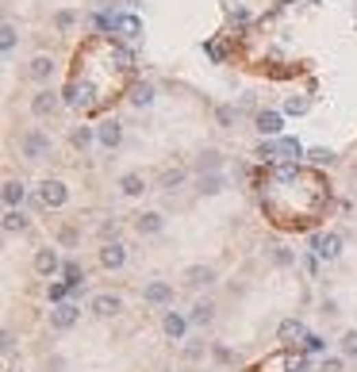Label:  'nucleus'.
<instances>
[{
  "mask_svg": "<svg viewBox=\"0 0 357 372\" xmlns=\"http://www.w3.org/2000/svg\"><path fill=\"white\" fill-rule=\"evenodd\" d=\"M20 157L23 161H31V165L50 161V157H54V138H50L42 127H27L20 135Z\"/></svg>",
  "mask_w": 357,
  "mask_h": 372,
  "instance_id": "nucleus-1",
  "label": "nucleus"
},
{
  "mask_svg": "<svg viewBox=\"0 0 357 372\" xmlns=\"http://www.w3.org/2000/svg\"><path fill=\"white\" fill-rule=\"evenodd\" d=\"M35 204L42 211H58V207L69 204V185L58 181V176H42L39 185H35Z\"/></svg>",
  "mask_w": 357,
  "mask_h": 372,
  "instance_id": "nucleus-2",
  "label": "nucleus"
},
{
  "mask_svg": "<svg viewBox=\"0 0 357 372\" xmlns=\"http://www.w3.org/2000/svg\"><path fill=\"white\" fill-rule=\"evenodd\" d=\"M181 284L193 288V292H204V288H215V284H219V273H215V265L196 261V265H188V269L181 273Z\"/></svg>",
  "mask_w": 357,
  "mask_h": 372,
  "instance_id": "nucleus-3",
  "label": "nucleus"
},
{
  "mask_svg": "<svg viewBox=\"0 0 357 372\" xmlns=\"http://www.w3.org/2000/svg\"><path fill=\"white\" fill-rule=\"evenodd\" d=\"M97 146L108 150V154L123 146V119H116V116L100 119V123H97Z\"/></svg>",
  "mask_w": 357,
  "mask_h": 372,
  "instance_id": "nucleus-4",
  "label": "nucleus"
},
{
  "mask_svg": "<svg viewBox=\"0 0 357 372\" xmlns=\"http://www.w3.org/2000/svg\"><path fill=\"white\" fill-rule=\"evenodd\" d=\"M311 254L319 261H338L342 257V235L338 230H319V235H311Z\"/></svg>",
  "mask_w": 357,
  "mask_h": 372,
  "instance_id": "nucleus-5",
  "label": "nucleus"
},
{
  "mask_svg": "<svg viewBox=\"0 0 357 372\" xmlns=\"http://www.w3.org/2000/svg\"><path fill=\"white\" fill-rule=\"evenodd\" d=\"M31 269L42 276V280H54L62 273V257H58V245H39L35 257H31Z\"/></svg>",
  "mask_w": 357,
  "mask_h": 372,
  "instance_id": "nucleus-6",
  "label": "nucleus"
},
{
  "mask_svg": "<svg viewBox=\"0 0 357 372\" xmlns=\"http://www.w3.org/2000/svg\"><path fill=\"white\" fill-rule=\"evenodd\" d=\"M116 188H119V196L138 200V196H146V192H150V176H146L143 169H127V173L116 176Z\"/></svg>",
  "mask_w": 357,
  "mask_h": 372,
  "instance_id": "nucleus-7",
  "label": "nucleus"
},
{
  "mask_svg": "<svg viewBox=\"0 0 357 372\" xmlns=\"http://www.w3.org/2000/svg\"><path fill=\"white\" fill-rule=\"evenodd\" d=\"M62 104H66V100H62V92H54V88H39V92H35V96H31V116L35 119H50V116H58V108Z\"/></svg>",
  "mask_w": 357,
  "mask_h": 372,
  "instance_id": "nucleus-8",
  "label": "nucleus"
},
{
  "mask_svg": "<svg viewBox=\"0 0 357 372\" xmlns=\"http://www.w3.org/2000/svg\"><path fill=\"white\" fill-rule=\"evenodd\" d=\"M131 226H135L138 238H158V235L165 230V215L158 211V207H146V211L131 215Z\"/></svg>",
  "mask_w": 357,
  "mask_h": 372,
  "instance_id": "nucleus-9",
  "label": "nucleus"
},
{
  "mask_svg": "<svg viewBox=\"0 0 357 372\" xmlns=\"http://www.w3.org/2000/svg\"><path fill=\"white\" fill-rule=\"evenodd\" d=\"M254 131L261 138H280L284 135V111H273V108H261L254 116Z\"/></svg>",
  "mask_w": 357,
  "mask_h": 372,
  "instance_id": "nucleus-10",
  "label": "nucleus"
},
{
  "mask_svg": "<svg viewBox=\"0 0 357 372\" xmlns=\"http://www.w3.org/2000/svg\"><path fill=\"white\" fill-rule=\"evenodd\" d=\"M81 323V307L77 304H54V311H50V330H73V326Z\"/></svg>",
  "mask_w": 357,
  "mask_h": 372,
  "instance_id": "nucleus-11",
  "label": "nucleus"
},
{
  "mask_svg": "<svg viewBox=\"0 0 357 372\" xmlns=\"http://www.w3.org/2000/svg\"><path fill=\"white\" fill-rule=\"evenodd\" d=\"M88 311L97 315V319H116V315L123 311V300H119L116 292H97L88 300Z\"/></svg>",
  "mask_w": 357,
  "mask_h": 372,
  "instance_id": "nucleus-12",
  "label": "nucleus"
},
{
  "mask_svg": "<svg viewBox=\"0 0 357 372\" xmlns=\"http://www.w3.org/2000/svg\"><path fill=\"white\" fill-rule=\"evenodd\" d=\"M173 284L169 280H150V284L143 288V304L150 307H173Z\"/></svg>",
  "mask_w": 357,
  "mask_h": 372,
  "instance_id": "nucleus-13",
  "label": "nucleus"
},
{
  "mask_svg": "<svg viewBox=\"0 0 357 372\" xmlns=\"http://www.w3.org/2000/svg\"><path fill=\"white\" fill-rule=\"evenodd\" d=\"M184 185H188V169L184 165H165L162 173H158V181H154L158 192H181Z\"/></svg>",
  "mask_w": 357,
  "mask_h": 372,
  "instance_id": "nucleus-14",
  "label": "nucleus"
},
{
  "mask_svg": "<svg viewBox=\"0 0 357 372\" xmlns=\"http://www.w3.org/2000/svg\"><path fill=\"white\" fill-rule=\"evenodd\" d=\"M227 192V173H196V196L212 200V196H223Z\"/></svg>",
  "mask_w": 357,
  "mask_h": 372,
  "instance_id": "nucleus-15",
  "label": "nucleus"
},
{
  "mask_svg": "<svg viewBox=\"0 0 357 372\" xmlns=\"http://www.w3.org/2000/svg\"><path fill=\"white\" fill-rule=\"evenodd\" d=\"M97 261H100V269H123L127 265V245L123 242H100V254H97Z\"/></svg>",
  "mask_w": 357,
  "mask_h": 372,
  "instance_id": "nucleus-16",
  "label": "nucleus"
},
{
  "mask_svg": "<svg viewBox=\"0 0 357 372\" xmlns=\"http://www.w3.org/2000/svg\"><path fill=\"white\" fill-rule=\"evenodd\" d=\"M62 100H66L69 108L85 111L88 104H93V85H88V81H69V85H66V92H62Z\"/></svg>",
  "mask_w": 357,
  "mask_h": 372,
  "instance_id": "nucleus-17",
  "label": "nucleus"
},
{
  "mask_svg": "<svg viewBox=\"0 0 357 372\" xmlns=\"http://www.w3.org/2000/svg\"><path fill=\"white\" fill-rule=\"evenodd\" d=\"M188 315H181V311H165L162 315V330H165V338H173V342H184V334H188Z\"/></svg>",
  "mask_w": 357,
  "mask_h": 372,
  "instance_id": "nucleus-18",
  "label": "nucleus"
},
{
  "mask_svg": "<svg viewBox=\"0 0 357 372\" xmlns=\"http://www.w3.org/2000/svg\"><path fill=\"white\" fill-rule=\"evenodd\" d=\"M0 200H4V207H23V200H27V185L16 181V176H4V185H0Z\"/></svg>",
  "mask_w": 357,
  "mask_h": 372,
  "instance_id": "nucleus-19",
  "label": "nucleus"
},
{
  "mask_svg": "<svg viewBox=\"0 0 357 372\" xmlns=\"http://www.w3.org/2000/svg\"><path fill=\"white\" fill-rule=\"evenodd\" d=\"M27 226H31V219L23 207H4V219H0V230L4 235H23Z\"/></svg>",
  "mask_w": 357,
  "mask_h": 372,
  "instance_id": "nucleus-20",
  "label": "nucleus"
},
{
  "mask_svg": "<svg viewBox=\"0 0 357 372\" xmlns=\"http://www.w3.org/2000/svg\"><path fill=\"white\" fill-rule=\"evenodd\" d=\"M193 169H196V173H219V169H223V150L200 146V154H196Z\"/></svg>",
  "mask_w": 357,
  "mask_h": 372,
  "instance_id": "nucleus-21",
  "label": "nucleus"
},
{
  "mask_svg": "<svg viewBox=\"0 0 357 372\" xmlns=\"http://www.w3.org/2000/svg\"><path fill=\"white\" fill-rule=\"evenodd\" d=\"M304 338H308V326L299 323V319H280V326H277V342L280 345L304 342Z\"/></svg>",
  "mask_w": 357,
  "mask_h": 372,
  "instance_id": "nucleus-22",
  "label": "nucleus"
},
{
  "mask_svg": "<svg viewBox=\"0 0 357 372\" xmlns=\"http://www.w3.org/2000/svg\"><path fill=\"white\" fill-rule=\"evenodd\" d=\"M54 58H50V54H35V58H31V66H27V77L31 81H39V85H47L50 77H54Z\"/></svg>",
  "mask_w": 357,
  "mask_h": 372,
  "instance_id": "nucleus-23",
  "label": "nucleus"
},
{
  "mask_svg": "<svg viewBox=\"0 0 357 372\" xmlns=\"http://www.w3.org/2000/svg\"><path fill=\"white\" fill-rule=\"evenodd\" d=\"M127 100H131V108H150V104L158 100V88L150 85V81H138V85L131 88V96H127Z\"/></svg>",
  "mask_w": 357,
  "mask_h": 372,
  "instance_id": "nucleus-24",
  "label": "nucleus"
},
{
  "mask_svg": "<svg viewBox=\"0 0 357 372\" xmlns=\"http://www.w3.org/2000/svg\"><path fill=\"white\" fill-rule=\"evenodd\" d=\"M188 323L193 326H212L215 323V304L212 300H196L193 311H188Z\"/></svg>",
  "mask_w": 357,
  "mask_h": 372,
  "instance_id": "nucleus-25",
  "label": "nucleus"
},
{
  "mask_svg": "<svg viewBox=\"0 0 357 372\" xmlns=\"http://www.w3.org/2000/svg\"><path fill=\"white\" fill-rule=\"evenodd\" d=\"M93 142H97V127H88V123H77V127L69 131V146L81 150V154H85Z\"/></svg>",
  "mask_w": 357,
  "mask_h": 372,
  "instance_id": "nucleus-26",
  "label": "nucleus"
},
{
  "mask_svg": "<svg viewBox=\"0 0 357 372\" xmlns=\"http://www.w3.org/2000/svg\"><path fill=\"white\" fill-rule=\"evenodd\" d=\"M308 161H311L315 169H330V165L338 161V154H334V150H327V146H311V150H308Z\"/></svg>",
  "mask_w": 357,
  "mask_h": 372,
  "instance_id": "nucleus-27",
  "label": "nucleus"
},
{
  "mask_svg": "<svg viewBox=\"0 0 357 372\" xmlns=\"http://www.w3.org/2000/svg\"><path fill=\"white\" fill-rule=\"evenodd\" d=\"M269 261L277 269H292L296 265V250H288V245H269Z\"/></svg>",
  "mask_w": 357,
  "mask_h": 372,
  "instance_id": "nucleus-28",
  "label": "nucleus"
},
{
  "mask_svg": "<svg viewBox=\"0 0 357 372\" xmlns=\"http://www.w3.org/2000/svg\"><path fill=\"white\" fill-rule=\"evenodd\" d=\"M254 157H261V161H280V138H261Z\"/></svg>",
  "mask_w": 357,
  "mask_h": 372,
  "instance_id": "nucleus-29",
  "label": "nucleus"
},
{
  "mask_svg": "<svg viewBox=\"0 0 357 372\" xmlns=\"http://www.w3.org/2000/svg\"><path fill=\"white\" fill-rule=\"evenodd\" d=\"M97 235H100V242H123V223H119V219H104V223L97 226Z\"/></svg>",
  "mask_w": 357,
  "mask_h": 372,
  "instance_id": "nucleus-30",
  "label": "nucleus"
},
{
  "mask_svg": "<svg viewBox=\"0 0 357 372\" xmlns=\"http://www.w3.org/2000/svg\"><path fill=\"white\" fill-rule=\"evenodd\" d=\"M308 108H311L308 96L292 92V96H284V108H280V111H284V116H308Z\"/></svg>",
  "mask_w": 357,
  "mask_h": 372,
  "instance_id": "nucleus-31",
  "label": "nucleus"
},
{
  "mask_svg": "<svg viewBox=\"0 0 357 372\" xmlns=\"http://www.w3.org/2000/svg\"><path fill=\"white\" fill-rule=\"evenodd\" d=\"M280 157H288V161H299V157H308V150L299 146L296 138H288V135H280Z\"/></svg>",
  "mask_w": 357,
  "mask_h": 372,
  "instance_id": "nucleus-32",
  "label": "nucleus"
},
{
  "mask_svg": "<svg viewBox=\"0 0 357 372\" xmlns=\"http://www.w3.org/2000/svg\"><path fill=\"white\" fill-rule=\"evenodd\" d=\"M338 353L349 357V361H357V330H346L342 338H338Z\"/></svg>",
  "mask_w": 357,
  "mask_h": 372,
  "instance_id": "nucleus-33",
  "label": "nucleus"
},
{
  "mask_svg": "<svg viewBox=\"0 0 357 372\" xmlns=\"http://www.w3.org/2000/svg\"><path fill=\"white\" fill-rule=\"evenodd\" d=\"M215 123H219V127H234V123H238V108H234V104H219V108H215Z\"/></svg>",
  "mask_w": 357,
  "mask_h": 372,
  "instance_id": "nucleus-34",
  "label": "nucleus"
},
{
  "mask_svg": "<svg viewBox=\"0 0 357 372\" xmlns=\"http://www.w3.org/2000/svg\"><path fill=\"white\" fill-rule=\"evenodd\" d=\"M62 276H66L69 288H77L81 280H85V269H81V261H66V265H62Z\"/></svg>",
  "mask_w": 357,
  "mask_h": 372,
  "instance_id": "nucleus-35",
  "label": "nucleus"
},
{
  "mask_svg": "<svg viewBox=\"0 0 357 372\" xmlns=\"http://www.w3.org/2000/svg\"><path fill=\"white\" fill-rule=\"evenodd\" d=\"M16 35H20V31H16V23L4 20V27H0V46H4V54H12V50H16Z\"/></svg>",
  "mask_w": 357,
  "mask_h": 372,
  "instance_id": "nucleus-36",
  "label": "nucleus"
},
{
  "mask_svg": "<svg viewBox=\"0 0 357 372\" xmlns=\"http://www.w3.org/2000/svg\"><path fill=\"white\" fill-rule=\"evenodd\" d=\"M77 20H81V16H77V12H58V16H54V27H58L62 31V35H66V31H73V27H77Z\"/></svg>",
  "mask_w": 357,
  "mask_h": 372,
  "instance_id": "nucleus-37",
  "label": "nucleus"
},
{
  "mask_svg": "<svg viewBox=\"0 0 357 372\" xmlns=\"http://www.w3.org/2000/svg\"><path fill=\"white\" fill-rule=\"evenodd\" d=\"M116 27L123 31V35H131V39H135L138 31H143V23H138L135 16H119V20H116Z\"/></svg>",
  "mask_w": 357,
  "mask_h": 372,
  "instance_id": "nucleus-38",
  "label": "nucleus"
},
{
  "mask_svg": "<svg viewBox=\"0 0 357 372\" xmlns=\"http://www.w3.org/2000/svg\"><path fill=\"white\" fill-rule=\"evenodd\" d=\"M212 357H215L219 364H231V361H234V353L227 349V345H212Z\"/></svg>",
  "mask_w": 357,
  "mask_h": 372,
  "instance_id": "nucleus-39",
  "label": "nucleus"
},
{
  "mask_svg": "<svg viewBox=\"0 0 357 372\" xmlns=\"http://www.w3.org/2000/svg\"><path fill=\"white\" fill-rule=\"evenodd\" d=\"M319 372H342V357H323Z\"/></svg>",
  "mask_w": 357,
  "mask_h": 372,
  "instance_id": "nucleus-40",
  "label": "nucleus"
},
{
  "mask_svg": "<svg viewBox=\"0 0 357 372\" xmlns=\"http://www.w3.org/2000/svg\"><path fill=\"white\" fill-rule=\"evenodd\" d=\"M0 349H4V357H12V349H16V334L4 330V338H0Z\"/></svg>",
  "mask_w": 357,
  "mask_h": 372,
  "instance_id": "nucleus-41",
  "label": "nucleus"
},
{
  "mask_svg": "<svg viewBox=\"0 0 357 372\" xmlns=\"http://www.w3.org/2000/svg\"><path fill=\"white\" fill-rule=\"evenodd\" d=\"M304 349H308V353H319V349H323V338H319V334H308V338H304Z\"/></svg>",
  "mask_w": 357,
  "mask_h": 372,
  "instance_id": "nucleus-42",
  "label": "nucleus"
},
{
  "mask_svg": "<svg viewBox=\"0 0 357 372\" xmlns=\"http://www.w3.org/2000/svg\"><path fill=\"white\" fill-rule=\"evenodd\" d=\"M227 16H231L234 23H246V8H242V4H231V8H227Z\"/></svg>",
  "mask_w": 357,
  "mask_h": 372,
  "instance_id": "nucleus-43",
  "label": "nucleus"
},
{
  "mask_svg": "<svg viewBox=\"0 0 357 372\" xmlns=\"http://www.w3.org/2000/svg\"><path fill=\"white\" fill-rule=\"evenodd\" d=\"M62 242H66V245H73V242H77V226H62Z\"/></svg>",
  "mask_w": 357,
  "mask_h": 372,
  "instance_id": "nucleus-44",
  "label": "nucleus"
},
{
  "mask_svg": "<svg viewBox=\"0 0 357 372\" xmlns=\"http://www.w3.org/2000/svg\"><path fill=\"white\" fill-rule=\"evenodd\" d=\"M62 369H66V357H50L47 361V372H62Z\"/></svg>",
  "mask_w": 357,
  "mask_h": 372,
  "instance_id": "nucleus-45",
  "label": "nucleus"
},
{
  "mask_svg": "<svg viewBox=\"0 0 357 372\" xmlns=\"http://www.w3.org/2000/svg\"><path fill=\"white\" fill-rule=\"evenodd\" d=\"M200 353H204V345L196 342V345H188V349H184V357H188V361H196V357H200Z\"/></svg>",
  "mask_w": 357,
  "mask_h": 372,
  "instance_id": "nucleus-46",
  "label": "nucleus"
},
{
  "mask_svg": "<svg viewBox=\"0 0 357 372\" xmlns=\"http://www.w3.org/2000/svg\"><path fill=\"white\" fill-rule=\"evenodd\" d=\"M323 315H338V304H334V300H323Z\"/></svg>",
  "mask_w": 357,
  "mask_h": 372,
  "instance_id": "nucleus-47",
  "label": "nucleus"
}]
</instances>
